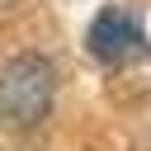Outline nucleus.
Listing matches in <instances>:
<instances>
[{"instance_id":"1","label":"nucleus","mask_w":151,"mask_h":151,"mask_svg":"<svg viewBox=\"0 0 151 151\" xmlns=\"http://www.w3.org/2000/svg\"><path fill=\"white\" fill-rule=\"evenodd\" d=\"M57 99V71L42 52H14L0 66V123L14 132H33Z\"/></svg>"},{"instance_id":"2","label":"nucleus","mask_w":151,"mask_h":151,"mask_svg":"<svg viewBox=\"0 0 151 151\" xmlns=\"http://www.w3.org/2000/svg\"><path fill=\"white\" fill-rule=\"evenodd\" d=\"M85 52H90L99 66H132V61H142V57L151 52V42H146V28H142L127 9L104 5V9L90 19V28H85Z\"/></svg>"}]
</instances>
